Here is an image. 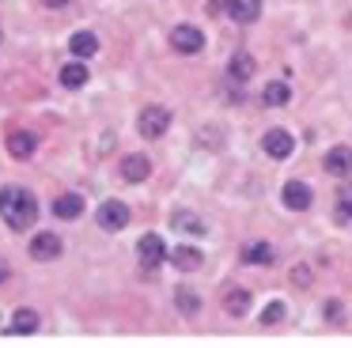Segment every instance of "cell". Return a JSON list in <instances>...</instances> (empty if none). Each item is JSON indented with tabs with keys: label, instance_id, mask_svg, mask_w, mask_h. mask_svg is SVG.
<instances>
[{
	"label": "cell",
	"instance_id": "cell-1",
	"mask_svg": "<svg viewBox=\"0 0 352 348\" xmlns=\"http://www.w3.org/2000/svg\"><path fill=\"white\" fill-rule=\"evenodd\" d=\"M0 216L12 231H27V227L38 219V201H34L31 189H19V186H4L0 189Z\"/></svg>",
	"mask_w": 352,
	"mask_h": 348
},
{
	"label": "cell",
	"instance_id": "cell-2",
	"mask_svg": "<svg viewBox=\"0 0 352 348\" xmlns=\"http://www.w3.org/2000/svg\"><path fill=\"white\" fill-rule=\"evenodd\" d=\"M137 129H140V136H148V140H160V136L170 129V113L163 110V106H144L140 118H137Z\"/></svg>",
	"mask_w": 352,
	"mask_h": 348
},
{
	"label": "cell",
	"instance_id": "cell-3",
	"mask_svg": "<svg viewBox=\"0 0 352 348\" xmlns=\"http://www.w3.org/2000/svg\"><path fill=\"white\" fill-rule=\"evenodd\" d=\"M137 254H140V265H144V269H160V265L170 257V250H167V242H163L155 231H148L144 239L137 242Z\"/></svg>",
	"mask_w": 352,
	"mask_h": 348
},
{
	"label": "cell",
	"instance_id": "cell-4",
	"mask_svg": "<svg viewBox=\"0 0 352 348\" xmlns=\"http://www.w3.org/2000/svg\"><path fill=\"white\" fill-rule=\"evenodd\" d=\"M261 148H265L269 159H288L292 151H296V140H292L288 129H269V133L261 136Z\"/></svg>",
	"mask_w": 352,
	"mask_h": 348
},
{
	"label": "cell",
	"instance_id": "cell-5",
	"mask_svg": "<svg viewBox=\"0 0 352 348\" xmlns=\"http://www.w3.org/2000/svg\"><path fill=\"white\" fill-rule=\"evenodd\" d=\"M170 45H175L178 53H201L205 34H201L197 27H190V23H178V27L170 30Z\"/></svg>",
	"mask_w": 352,
	"mask_h": 348
},
{
	"label": "cell",
	"instance_id": "cell-6",
	"mask_svg": "<svg viewBox=\"0 0 352 348\" xmlns=\"http://www.w3.org/2000/svg\"><path fill=\"white\" fill-rule=\"evenodd\" d=\"M311 201H314V193H311L307 182H288V186H284V204H288L292 212H307Z\"/></svg>",
	"mask_w": 352,
	"mask_h": 348
},
{
	"label": "cell",
	"instance_id": "cell-7",
	"mask_svg": "<svg viewBox=\"0 0 352 348\" xmlns=\"http://www.w3.org/2000/svg\"><path fill=\"white\" fill-rule=\"evenodd\" d=\"M223 12L231 15L235 23H254L261 15V0H223Z\"/></svg>",
	"mask_w": 352,
	"mask_h": 348
},
{
	"label": "cell",
	"instance_id": "cell-8",
	"mask_svg": "<svg viewBox=\"0 0 352 348\" xmlns=\"http://www.w3.org/2000/svg\"><path fill=\"white\" fill-rule=\"evenodd\" d=\"M99 224L107 227V231H122V227L129 224V208H125L122 201H107L99 208Z\"/></svg>",
	"mask_w": 352,
	"mask_h": 348
},
{
	"label": "cell",
	"instance_id": "cell-9",
	"mask_svg": "<svg viewBox=\"0 0 352 348\" xmlns=\"http://www.w3.org/2000/svg\"><path fill=\"white\" fill-rule=\"evenodd\" d=\"M326 171L337 174V178H349V174H352V148H344V144L329 148L326 151Z\"/></svg>",
	"mask_w": 352,
	"mask_h": 348
},
{
	"label": "cell",
	"instance_id": "cell-10",
	"mask_svg": "<svg viewBox=\"0 0 352 348\" xmlns=\"http://www.w3.org/2000/svg\"><path fill=\"white\" fill-rule=\"evenodd\" d=\"M31 257L34 261H54V257H61V239L57 235H34V242H31Z\"/></svg>",
	"mask_w": 352,
	"mask_h": 348
},
{
	"label": "cell",
	"instance_id": "cell-11",
	"mask_svg": "<svg viewBox=\"0 0 352 348\" xmlns=\"http://www.w3.org/2000/svg\"><path fill=\"white\" fill-rule=\"evenodd\" d=\"M148 174H152L148 155H125V159H122V178H125V182H144Z\"/></svg>",
	"mask_w": 352,
	"mask_h": 348
},
{
	"label": "cell",
	"instance_id": "cell-12",
	"mask_svg": "<svg viewBox=\"0 0 352 348\" xmlns=\"http://www.w3.org/2000/svg\"><path fill=\"white\" fill-rule=\"evenodd\" d=\"M243 261L246 265H273L276 254H273L269 242H246V246H243Z\"/></svg>",
	"mask_w": 352,
	"mask_h": 348
},
{
	"label": "cell",
	"instance_id": "cell-13",
	"mask_svg": "<svg viewBox=\"0 0 352 348\" xmlns=\"http://www.w3.org/2000/svg\"><path fill=\"white\" fill-rule=\"evenodd\" d=\"M54 212L61 219H80V212H84V197H80V193H61L54 201Z\"/></svg>",
	"mask_w": 352,
	"mask_h": 348
},
{
	"label": "cell",
	"instance_id": "cell-14",
	"mask_svg": "<svg viewBox=\"0 0 352 348\" xmlns=\"http://www.w3.org/2000/svg\"><path fill=\"white\" fill-rule=\"evenodd\" d=\"M69 50L84 61V57H91V53H99V38H95L91 30H76V34L69 38Z\"/></svg>",
	"mask_w": 352,
	"mask_h": 348
},
{
	"label": "cell",
	"instance_id": "cell-15",
	"mask_svg": "<svg viewBox=\"0 0 352 348\" xmlns=\"http://www.w3.org/2000/svg\"><path fill=\"white\" fill-rule=\"evenodd\" d=\"M254 68H258V61H254L250 53H235V57H231V65H228V76L243 83V80H250V76H254Z\"/></svg>",
	"mask_w": 352,
	"mask_h": 348
},
{
	"label": "cell",
	"instance_id": "cell-16",
	"mask_svg": "<svg viewBox=\"0 0 352 348\" xmlns=\"http://www.w3.org/2000/svg\"><path fill=\"white\" fill-rule=\"evenodd\" d=\"M223 310H228L231 318H243L246 310H250V295H246L243 287H231V292L223 295Z\"/></svg>",
	"mask_w": 352,
	"mask_h": 348
},
{
	"label": "cell",
	"instance_id": "cell-17",
	"mask_svg": "<svg viewBox=\"0 0 352 348\" xmlns=\"http://www.w3.org/2000/svg\"><path fill=\"white\" fill-rule=\"evenodd\" d=\"M87 76H91V72H87V65H84V61H72V65H65V68H61V83H65V87H72V91H76V87H84V83H87Z\"/></svg>",
	"mask_w": 352,
	"mask_h": 348
},
{
	"label": "cell",
	"instance_id": "cell-18",
	"mask_svg": "<svg viewBox=\"0 0 352 348\" xmlns=\"http://www.w3.org/2000/svg\"><path fill=\"white\" fill-rule=\"evenodd\" d=\"M170 261H175L178 269L190 272V269H197V265H201V250L197 246H175V250H170Z\"/></svg>",
	"mask_w": 352,
	"mask_h": 348
},
{
	"label": "cell",
	"instance_id": "cell-19",
	"mask_svg": "<svg viewBox=\"0 0 352 348\" xmlns=\"http://www.w3.org/2000/svg\"><path fill=\"white\" fill-rule=\"evenodd\" d=\"M261 98H265L269 106H284V102L292 98V91H288V83H284V80H273V83H265Z\"/></svg>",
	"mask_w": 352,
	"mask_h": 348
},
{
	"label": "cell",
	"instance_id": "cell-20",
	"mask_svg": "<svg viewBox=\"0 0 352 348\" xmlns=\"http://www.w3.org/2000/svg\"><path fill=\"white\" fill-rule=\"evenodd\" d=\"M8 151H12L16 159H27V155L34 151V136H31V133H12V136H8Z\"/></svg>",
	"mask_w": 352,
	"mask_h": 348
},
{
	"label": "cell",
	"instance_id": "cell-21",
	"mask_svg": "<svg viewBox=\"0 0 352 348\" xmlns=\"http://www.w3.org/2000/svg\"><path fill=\"white\" fill-rule=\"evenodd\" d=\"M170 224H175L178 231H186V235H205V219H197L193 212H175Z\"/></svg>",
	"mask_w": 352,
	"mask_h": 348
},
{
	"label": "cell",
	"instance_id": "cell-22",
	"mask_svg": "<svg viewBox=\"0 0 352 348\" xmlns=\"http://www.w3.org/2000/svg\"><path fill=\"white\" fill-rule=\"evenodd\" d=\"M8 329L12 333H34L38 329V314H34V310H16V318H12Z\"/></svg>",
	"mask_w": 352,
	"mask_h": 348
},
{
	"label": "cell",
	"instance_id": "cell-23",
	"mask_svg": "<svg viewBox=\"0 0 352 348\" xmlns=\"http://www.w3.org/2000/svg\"><path fill=\"white\" fill-rule=\"evenodd\" d=\"M337 224H349L352 219V186H341V193H337V208H333Z\"/></svg>",
	"mask_w": 352,
	"mask_h": 348
},
{
	"label": "cell",
	"instance_id": "cell-24",
	"mask_svg": "<svg viewBox=\"0 0 352 348\" xmlns=\"http://www.w3.org/2000/svg\"><path fill=\"white\" fill-rule=\"evenodd\" d=\"M175 299H178V307H182L186 314H193V310H201V295H193L190 287H178V295H175Z\"/></svg>",
	"mask_w": 352,
	"mask_h": 348
},
{
	"label": "cell",
	"instance_id": "cell-25",
	"mask_svg": "<svg viewBox=\"0 0 352 348\" xmlns=\"http://www.w3.org/2000/svg\"><path fill=\"white\" fill-rule=\"evenodd\" d=\"M280 318H284V303H269V307L261 310V322L265 325H276Z\"/></svg>",
	"mask_w": 352,
	"mask_h": 348
},
{
	"label": "cell",
	"instance_id": "cell-26",
	"mask_svg": "<svg viewBox=\"0 0 352 348\" xmlns=\"http://www.w3.org/2000/svg\"><path fill=\"white\" fill-rule=\"evenodd\" d=\"M341 310H344V307H341L337 299H329V303H326V318H329V322H341Z\"/></svg>",
	"mask_w": 352,
	"mask_h": 348
},
{
	"label": "cell",
	"instance_id": "cell-27",
	"mask_svg": "<svg viewBox=\"0 0 352 348\" xmlns=\"http://www.w3.org/2000/svg\"><path fill=\"white\" fill-rule=\"evenodd\" d=\"M296 284H311V272H307V269H296Z\"/></svg>",
	"mask_w": 352,
	"mask_h": 348
},
{
	"label": "cell",
	"instance_id": "cell-28",
	"mask_svg": "<svg viewBox=\"0 0 352 348\" xmlns=\"http://www.w3.org/2000/svg\"><path fill=\"white\" fill-rule=\"evenodd\" d=\"M42 4H46V8H65L69 0H42Z\"/></svg>",
	"mask_w": 352,
	"mask_h": 348
},
{
	"label": "cell",
	"instance_id": "cell-29",
	"mask_svg": "<svg viewBox=\"0 0 352 348\" xmlns=\"http://www.w3.org/2000/svg\"><path fill=\"white\" fill-rule=\"evenodd\" d=\"M4 276H8V265L0 261V284H4Z\"/></svg>",
	"mask_w": 352,
	"mask_h": 348
},
{
	"label": "cell",
	"instance_id": "cell-30",
	"mask_svg": "<svg viewBox=\"0 0 352 348\" xmlns=\"http://www.w3.org/2000/svg\"><path fill=\"white\" fill-rule=\"evenodd\" d=\"M0 42H4V34H0Z\"/></svg>",
	"mask_w": 352,
	"mask_h": 348
}]
</instances>
